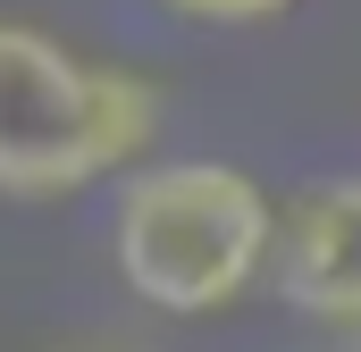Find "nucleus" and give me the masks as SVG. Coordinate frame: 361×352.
<instances>
[{
  "instance_id": "obj_1",
  "label": "nucleus",
  "mask_w": 361,
  "mask_h": 352,
  "mask_svg": "<svg viewBox=\"0 0 361 352\" xmlns=\"http://www.w3.org/2000/svg\"><path fill=\"white\" fill-rule=\"evenodd\" d=\"M152 84L92 68L34 25H0V193L51 201L92 176H118L152 143Z\"/></svg>"
},
{
  "instance_id": "obj_2",
  "label": "nucleus",
  "mask_w": 361,
  "mask_h": 352,
  "mask_svg": "<svg viewBox=\"0 0 361 352\" xmlns=\"http://www.w3.org/2000/svg\"><path fill=\"white\" fill-rule=\"evenodd\" d=\"M269 260H277L269 193L244 168L169 160V168H143L118 201V277L152 310H177V319L219 310Z\"/></svg>"
},
{
  "instance_id": "obj_3",
  "label": "nucleus",
  "mask_w": 361,
  "mask_h": 352,
  "mask_svg": "<svg viewBox=\"0 0 361 352\" xmlns=\"http://www.w3.org/2000/svg\"><path fill=\"white\" fill-rule=\"evenodd\" d=\"M277 294L311 319L361 327V176L311 184L277 227Z\"/></svg>"
},
{
  "instance_id": "obj_4",
  "label": "nucleus",
  "mask_w": 361,
  "mask_h": 352,
  "mask_svg": "<svg viewBox=\"0 0 361 352\" xmlns=\"http://www.w3.org/2000/svg\"><path fill=\"white\" fill-rule=\"evenodd\" d=\"M169 8H177V17H202V25H261L286 0H169Z\"/></svg>"
}]
</instances>
